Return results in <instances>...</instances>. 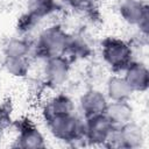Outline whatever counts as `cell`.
<instances>
[{
    "label": "cell",
    "mask_w": 149,
    "mask_h": 149,
    "mask_svg": "<svg viewBox=\"0 0 149 149\" xmlns=\"http://www.w3.org/2000/svg\"><path fill=\"white\" fill-rule=\"evenodd\" d=\"M71 34L58 23L49 26L43 29L31 48V54L34 57L45 61L47 58L64 55L70 41Z\"/></svg>",
    "instance_id": "1"
},
{
    "label": "cell",
    "mask_w": 149,
    "mask_h": 149,
    "mask_svg": "<svg viewBox=\"0 0 149 149\" xmlns=\"http://www.w3.org/2000/svg\"><path fill=\"white\" fill-rule=\"evenodd\" d=\"M43 121L54 139L64 143H74L84 140V120L74 112L50 115Z\"/></svg>",
    "instance_id": "2"
},
{
    "label": "cell",
    "mask_w": 149,
    "mask_h": 149,
    "mask_svg": "<svg viewBox=\"0 0 149 149\" xmlns=\"http://www.w3.org/2000/svg\"><path fill=\"white\" fill-rule=\"evenodd\" d=\"M100 55L104 63L114 73L123 72L134 61L130 43L115 36H107L100 42Z\"/></svg>",
    "instance_id": "3"
},
{
    "label": "cell",
    "mask_w": 149,
    "mask_h": 149,
    "mask_svg": "<svg viewBox=\"0 0 149 149\" xmlns=\"http://www.w3.org/2000/svg\"><path fill=\"white\" fill-rule=\"evenodd\" d=\"M12 127L16 130V139L13 147L23 149H40L47 147L43 133L30 118L23 116L14 120Z\"/></svg>",
    "instance_id": "4"
},
{
    "label": "cell",
    "mask_w": 149,
    "mask_h": 149,
    "mask_svg": "<svg viewBox=\"0 0 149 149\" xmlns=\"http://www.w3.org/2000/svg\"><path fill=\"white\" fill-rule=\"evenodd\" d=\"M121 19L129 26L139 29L140 34L147 38L149 33V7L143 0H122L119 5Z\"/></svg>",
    "instance_id": "5"
},
{
    "label": "cell",
    "mask_w": 149,
    "mask_h": 149,
    "mask_svg": "<svg viewBox=\"0 0 149 149\" xmlns=\"http://www.w3.org/2000/svg\"><path fill=\"white\" fill-rule=\"evenodd\" d=\"M114 128L105 113L86 118L84 119V141L88 146L106 147Z\"/></svg>",
    "instance_id": "6"
},
{
    "label": "cell",
    "mask_w": 149,
    "mask_h": 149,
    "mask_svg": "<svg viewBox=\"0 0 149 149\" xmlns=\"http://www.w3.org/2000/svg\"><path fill=\"white\" fill-rule=\"evenodd\" d=\"M144 142V132L140 125L133 120L121 127H115L106 147L137 149Z\"/></svg>",
    "instance_id": "7"
},
{
    "label": "cell",
    "mask_w": 149,
    "mask_h": 149,
    "mask_svg": "<svg viewBox=\"0 0 149 149\" xmlns=\"http://www.w3.org/2000/svg\"><path fill=\"white\" fill-rule=\"evenodd\" d=\"M43 62V76L47 87L58 88L63 86L69 79L72 61L65 55H58Z\"/></svg>",
    "instance_id": "8"
},
{
    "label": "cell",
    "mask_w": 149,
    "mask_h": 149,
    "mask_svg": "<svg viewBox=\"0 0 149 149\" xmlns=\"http://www.w3.org/2000/svg\"><path fill=\"white\" fill-rule=\"evenodd\" d=\"M109 100L105 92L97 88H88L79 97V111L84 119L102 114L106 111Z\"/></svg>",
    "instance_id": "9"
},
{
    "label": "cell",
    "mask_w": 149,
    "mask_h": 149,
    "mask_svg": "<svg viewBox=\"0 0 149 149\" xmlns=\"http://www.w3.org/2000/svg\"><path fill=\"white\" fill-rule=\"evenodd\" d=\"M123 78L133 92H146L149 87V70L147 65L139 61H133L123 71Z\"/></svg>",
    "instance_id": "10"
},
{
    "label": "cell",
    "mask_w": 149,
    "mask_h": 149,
    "mask_svg": "<svg viewBox=\"0 0 149 149\" xmlns=\"http://www.w3.org/2000/svg\"><path fill=\"white\" fill-rule=\"evenodd\" d=\"M133 90L123 78V76L113 74L106 81V97L109 101H129Z\"/></svg>",
    "instance_id": "11"
},
{
    "label": "cell",
    "mask_w": 149,
    "mask_h": 149,
    "mask_svg": "<svg viewBox=\"0 0 149 149\" xmlns=\"http://www.w3.org/2000/svg\"><path fill=\"white\" fill-rule=\"evenodd\" d=\"M105 115L114 127H121L133 120L134 109L129 101H109Z\"/></svg>",
    "instance_id": "12"
},
{
    "label": "cell",
    "mask_w": 149,
    "mask_h": 149,
    "mask_svg": "<svg viewBox=\"0 0 149 149\" xmlns=\"http://www.w3.org/2000/svg\"><path fill=\"white\" fill-rule=\"evenodd\" d=\"M74 112V102L70 95L64 92H58L48 99L42 107V118L50 115Z\"/></svg>",
    "instance_id": "13"
},
{
    "label": "cell",
    "mask_w": 149,
    "mask_h": 149,
    "mask_svg": "<svg viewBox=\"0 0 149 149\" xmlns=\"http://www.w3.org/2000/svg\"><path fill=\"white\" fill-rule=\"evenodd\" d=\"M33 43H30L24 37H12L3 45L5 58H17V57H29L31 54Z\"/></svg>",
    "instance_id": "14"
},
{
    "label": "cell",
    "mask_w": 149,
    "mask_h": 149,
    "mask_svg": "<svg viewBox=\"0 0 149 149\" xmlns=\"http://www.w3.org/2000/svg\"><path fill=\"white\" fill-rule=\"evenodd\" d=\"M92 50L90 48V45L87 44V42L79 37V36H74L71 35L66 51H65V56H68L72 62L73 59H78V58H86L91 55Z\"/></svg>",
    "instance_id": "15"
},
{
    "label": "cell",
    "mask_w": 149,
    "mask_h": 149,
    "mask_svg": "<svg viewBox=\"0 0 149 149\" xmlns=\"http://www.w3.org/2000/svg\"><path fill=\"white\" fill-rule=\"evenodd\" d=\"M59 5L56 0H29L28 9L40 20L57 12Z\"/></svg>",
    "instance_id": "16"
},
{
    "label": "cell",
    "mask_w": 149,
    "mask_h": 149,
    "mask_svg": "<svg viewBox=\"0 0 149 149\" xmlns=\"http://www.w3.org/2000/svg\"><path fill=\"white\" fill-rule=\"evenodd\" d=\"M29 57L17 58H5L3 66L6 71L16 78H26L29 73Z\"/></svg>",
    "instance_id": "17"
},
{
    "label": "cell",
    "mask_w": 149,
    "mask_h": 149,
    "mask_svg": "<svg viewBox=\"0 0 149 149\" xmlns=\"http://www.w3.org/2000/svg\"><path fill=\"white\" fill-rule=\"evenodd\" d=\"M13 111L14 107L10 98H6L0 102V137L13 126Z\"/></svg>",
    "instance_id": "18"
},
{
    "label": "cell",
    "mask_w": 149,
    "mask_h": 149,
    "mask_svg": "<svg viewBox=\"0 0 149 149\" xmlns=\"http://www.w3.org/2000/svg\"><path fill=\"white\" fill-rule=\"evenodd\" d=\"M40 21L41 20L37 16H35L33 13H30L29 10H27L26 13L21 14L20 17L17 19L16 29L21 34H27V33L31 31Z\"/></svg>",
    "instance_id": "19"
},
{
    "label": "cell",
    "mask_w": 149,
    "mask_h": 149,
    "mask_svg": "<svg viewBox=\"0 0 149 149\" xmlns=\"http://www.w3.org/2000/svg\"><path fill=\"white\" fill-rule=\"evenodd\" d=\"M64 1L69 7L86 13H92L95 9V2H97V0H64Z\"/></svg>",
    "instance_id": "20"
}]
</instances>
